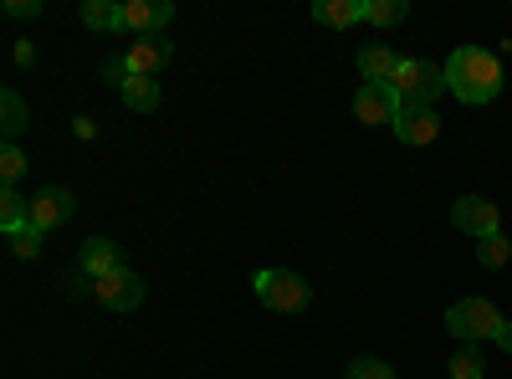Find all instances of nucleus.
Instances as JSON below:
<instances>
[{"mask_svg": "<svg viewBox=\"0 0 512 379\" xmlns=\"http://www.w3.org/2000/svg\"><path fill=\"white\" fill-rule=\"evenodd\" d=\"M405 16H410L405 0H369L364 6V21H374V26H400Z\"/></svg>", "mask_w": 512, "mask_h": 379, "instance_id": "20", "label": "nucleus"}, {"mask_svg": "<svg viewBox=\"0 0 512 379\" xmlns=\"http://www.w3.org/2000/svg\"><path fill=\"white\" fill-rule=\"evenodd\" d=\"M72 210H77L72 190L47 185V190H36V195H31V226H36L41 236H47V231H57V226H67V221H72Z\"/></svg>", "mask_w": 512, "mask_h": 379, "instance_id": "8", "label": "nucleus"}, {"mask_svg": "<svg viewBox=\"0 0 512 379\" xmlns=\"http://www.w3.org/2000/svg\"><path fill=\"white\" fill-rule=\"evenodd\" d=\"M502 323H507V318H502L487 298H461V303L446 308V333H451V339H461V344L497 339V328H502Z\"/></svg>", "mask_w": 512, "mask_h": 379, "instance_id": "4", "label": "nucleus"}, {"mask_svg": "<svg viewBox=\"0 0 512 379\" xmlns=\"http://www.w3.org/2000/svg\"><path fill=\"white\" fill-rule=\"evenodd\" d=\"M477 262H482L487 272L507 267V262H512V241H507V236H487V241H477Z\"/></svg>", "mask_w": 512, "mask_h": 379, "instance_id": "21", "label": "nucleus"}, {"mask_svg": "<svg viewBox=\"0 0 512 379\" xmlns=\"http://www.w3.org/2000/svg\"><path fill=\"white\" fill-rule=\"evenodd\" d=\"M36 62V47H31V41H16V67H31Z\"/></svg>", "mask_w": 512, "mask_h": 379, "instance_id": "27", "label": "nucleus"}, {"mask_svg": "<svg viewBox=\"0 0 512 379\" xmlns=\"http://www.w3.org/2000/svg\"><path fill=\"white\" fill-rule=\"evenodd\" d=\"M344 379H395V369L384 364V359H369V354H364V359H354V364H349V374H344Z\"/></svg>", "mask_w": 512, "mask_h": 379, "instance_id": "23", "label": "nucleus"}, {"mask_svg": "<svg viewBox=\"0 0 512 379\" xmlns=\"http://www.w3.org/2000/svg\"><path fill=\"white\" fill-rule=\"evenodd\" d=\"M390 88H395V98H400L405 108H431V103L441 98V88H446V67L425 62V57H400Z\"/></svg>", "mask_w": 512, "mask_h": 379, "instance_id": "2", "label": "nucleus"}, {"mask_svg": "<svg viewBox=\"0 0 512 379\" xmlns=\"http://www.w3.org/2000/svg\"><path fill=\"white\" fill-rule=\"evenodd\" d=\"M446 88H451L461 103H472V108L492 103V98L502 93V62H497V52L456 47V52L446 57Z\"/></svg>", "mask_w": 512, "mask_h": 379, "instance_id": "1", "label": "nucleus"}, {"mask_svg": "<svg viewBox=\"0 0 512 379\" xmlns=\"http://www.w3.org/2000/svg\"><path fill=\"white\" fill-rule=\"evenodd\" d=\"M31 226V200L16 190V185H6V195H0V231H6V241L11 236H21Z\"/></svg>", "mask_w": 512, "mask_h": 379, "instance_id": "16", "label": "nucleus"}, {"mask_svg": "<svg viewBox=\"0 0 512 379\" xmlns=\"http://www.w3.org/2000/svg\"><path fill=\"white\" fill-rule=\"evenodd\" d=\"M0 118H6V123H0V134H6V144H16V139L31 129V108H26V98H21L16 88L0 93Z\"/></svg>", "mask_w": 512, "mask_h": 379, "instance_id": "15", "label": "nucleus"}, {"mask_svg": "<svg viewBox=\"0 0 512 379\" xmlns=\"http://www.w3.org/2000/svg\"><path fill=\"white\" fill-rule=\"evenodd\" d=\"M0 175H6V185H16L26 175V154L16 144H6V154H0Z\"/></svg>", "mask_w": 512, "mask_h": 379, "instance_id": "24", "label": "nucleus"}, {"mask_svg": "<svg viewBox=\"0 0 512 379\" xmlns=\"http://www.w3.org/2000/svg\"><path fill=\"white\" fill-rule=\"evenodd\" d=\"M400 98L390 82H364V88L354 93V118L364 123V129H395V118H400Z\"/></svg>", "mask_w": 512, "mask_h": 379, "instance_id": "5", "label": "nucleus"}, {"mask_svg": "<svg viewBox=\"0 0 512 379\" xmlns=\"http://www.w3.org/2000/svg\"><path fill=\"white\" fill-rule=\"evenodd\" d=\"M451 379H482L487 374V359H482V344H461L456 354H451Z\"/></svg>", "mask_w": 512, "mask_h": 379, "instance_id": "19", "label": "nucleus"}, {"mask_svg": "<svg viewBox=\"0 0 512 379\" xmlns=\"http://www.w3.org/2000/svg\"><path fill=\"white\" fill-rule=\"evenodd\" d=\"M6 16H41V0H11V6H6Z\"/></svg>", "mask_w": 512, "mask_h": 379, "instance_id": "26", "label": "nucleus"}, {"mask_svg": "<svg viewBox=\"0 0 512 379\" xmlns=\"http://www.w3.org/2000/svg\"><path fill=\"white\" fill-rule=\"evenodd\" d=\"M169 57H175V47H169L164 36H139V41H128V52H123L128 77H159L169 67Z\"/></svg>", "mask_w": 512, "mask_h": 379, "instance_id": "9", "label": "nucleus"}, {"mask_svg": "<svg viewBox=\"0 0 512 379\" xmlns=\"http://www.w3.org/2000/svg\"><path fill=\"white\" fill-rule=\"evenodd\" d=\"M395 139L410 144V149L436 144V139H441V113H436V108H400V118H395Z\"/></svg>", "mask_w": 512, "mask_h": 379, "instance_id": "11", "label": "nucleus"}, {"mask_svg": "<svg viewBox=\"0 0 512 379\" xmlns=\"http://www.w3.org/2000/svg\"><path fill=\"white\" fill-rule=\"evenodd\" d=\"M364 6L369 0H313V21L333 26V31H349V26L364 21Z\"/></svg>", "mask_w": 512, "mask_h": 379, "instance_id": "13", "label": "nucleus"}, {"mask_svg": "<svg viewBox=\"0 0 512 379\" xmlns=\"http://www.w3.org/2000/svg\"><path fill=\"white\" fill-rule=\"evenodd\" d=\"M41 241H47V236H41L36 226H26L21 236H11V257H16V262H36V257H41Z\"/></svg>", "mask_w": 512, "mask_h": 379, "instance_id": "22", "label": "nucleus"}, {"mask_svg": "<svg viewBox=\"0 0 512 379\" xmlns=\"http://www.w3.org/2000/svg\"><path fill=\"white\" fill-rule=\"evenodd\" d=\"M169 21H175V6H169V0H123V31L159 36Z\"/></svg>", "mask_w": 512, "mask_h": 379, "instance_id": "10", "label": "nucleus"}, {"mask_svg": "<svg viewBox=\"0 0 512 379\" xmlns=\"http://www.w3.org/2000/svg\"><path fill=\"white\" fill-rule=\"evenodd\" d=\"M251 287H256V298H262V308H272V313H303L313 303V287L287 267H262L251 277Z\"/></svg>", "mask_w": 512, "mask_h": 379, "instance_id": "3", "label": "nucleus"}, {"mask_svg": "<svg viewBox=\"0 0 512 379\" xmlns=\"http://www.w3.org/2000/svg\"><path fill=\"white\" fill-rule=\"evenodd\" d=\"M118 93H123V108H134V113H154V108H159V98H164L154 77H128Z\"/></svg>", "mask_w": 512, "mask_h": 379, "instance_id": "17", "label": "nucleus"}, {"mask_svg": "<svg viewBox=\"0 0 512 379\" xmlns=\"http://www.w3.org/2000/svg\"><path fill=\"white\" fill-rule=\"evenodd\" d=\"M123 267V246H113L108 236H93V241H82V257H77V272H88L93 282L118 272Z\"/></svg>", "mask_w": 512, "mask_h": 379, "instance_id": "12", "label": "nucleus"}, {"mask_svg": "<svg viewBox=\"0 0 512 379\" xmlns=\"http://www.w3.org/2000/svg\"><path fill=\"white\" fill-rule=\"evenodd\" d=\"M144 277L139 272H128V267H118V272H108V277H98V292L93 298L103 303V308H113V313H134V308H144Z\"/></svg>", "mask_w": 512, "mask_h": 379, "instance_id": "7", "label": "nucleus"}, {"mask_svg": "<svg viewBox=\"0 0 512 379\" xmlns=\"http://www.w3.org/2000/svg\"><path fill=\"white\" fill-rule=\"evenodd\" d=\"M103 77L123 88V82H128V62H123V57H108V62H103Z\"/></svg>", "mask_w": 512, "mask_h": 379, "instance_id": "25", "label": "nucleus"}, {"mask_svg": "<svg viewBox=\"0 0 512 379\" xmlns=\"http://www.w3.org/2000/svg\"><path fill=\"white\" fill-rule=\"evenodd\" d=\"M400 67V57L384 47V41H374V47H359V77L364 82H390Z\"/></svg>", "mask_w": 512, "mask_h": 379, "instance_id": "14", "label": "nucleus"}, {"mask_svg": "<svg viewBox=\"0 0 512 379\" xmlns=\"http://www.w3.org/2000/svg\"><path fill=\"white\" fill-rule=\"evenodd\" d=\"M77 16L88 31H123V6H113V0H82Z\"/></svg>", "mask_w": 512, "mask_h": 379, "instance_id": "18", "label": "nucleus"}, {"mask_svg": "<svg viewBox=\"0 0 512 379\" xmlns=\"http://www.w3.org/2000/svg\"><path fill=\"white\" fill-rule=\"evenodd\" d=\"M492 344H502V349L512 354V323H502V328H497V339H492Z\"/></svg>", "mask_w": 512, "mask_h": 379, "instance_id": "28", "label": "nucleus"}, {"mask_svg": "<svg viewBox=\"0 0 512 379\" xmlns=\"http://www.w3.org/2000/svg\"><path fill=\"white\" fill-rule=\"evenodd\" d=\"M451 226L466 231L472 241H487V236H502V210L487 195H461L451 205Z\"/></svg>", "mask_w": 512, "mask_h": 379, "instance_id": "6", "label": "nucleus"}]
</instances>
